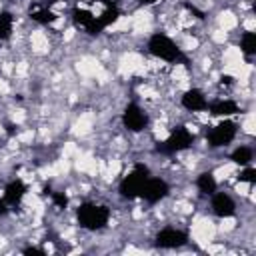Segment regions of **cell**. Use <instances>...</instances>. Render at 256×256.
<instances>
[{
	"mask_svg": "<svg viewBox=\"0 0 256 256\" xmlns=\"http://www.w3.org/2000/svg\"><path fill=\"white\" fill-rule=\"evenodd\" d=\"M72 16H74L76 24L82 26L86 32L98 34L100 30H104L106 26L116 22V18L120 16V10L110 0H96L92 6L76 4V8L72 10Z\"/></svg>",
	"mask_w": 256,
	"mask_h": 256,
	"instance_id": "6da1fadb",
	"label": "cell"
},
{
	"mask_svg": "<svg viewBox=\"0 0 256 256\" xmlns=\"http://www.w3.org/2000/svg\"><path fill=\"white\" fill-rule=\"evenodd\" d=\"M76 218H78L80 228H84L88 232H98V230L108 226L110 208L104 206V204H96V202H84V204L78 206Z\"/></svg>",
	"mask_w": 256,
	"mask_h": 256,
	"instance_id": "7a4b0ae2",
	"label": "cell"
},
{
	"mask_svg": "<svg viewBox=\"0 0 256 256\" xmlns=\"http://www.w3.org/2000/svg\"><path fill=\"white\" fill-rule=\"evenodd\" d=\"M148 52L158 58V60H164V62H186L184 54H182V48L166 34L162 32H156L148 38V44H146Z\"/></svg>",
	"mask_w": 256,
	"mask_h": 256,
	"instance_id": "3957f363",
	"label": "cell"
},
{
	"mask_svg": "<svg viewBox=\"0 0 256 256\" xmlns=\"http://www.w3.org/2000/svg\"><path fill=\"white\" fill-rule=\"evenodd\" d=\"M148 176H150V170H148L146 164H134V168L120 180V186H118L120 196L126 198V200L140 198L142 186H144V182L148 180Z\"/></svg>",
	"mask_w": 256,
	"mask_h": 256,
	"instance_id": "277c9868",
	"label": "cell"
},
{
	"mask_svg": "<svg viewBox=\"0 0 256 256\" xmlns=\"http://www.w3.org/2000/svg\"><path fill=\"white\" fill-rule=\"evenodd\" d=\"M192 142H194V134L188 128L178 126L168 134V138L164 142L158 144V152H162V154H178L182 150H188L192 146Z\"/></svg>",
	"mask_w": 256,
	"mask_h": 256,
	"instance_id": "5b68a950",
	"label": "cell"
},
{
	"mask_svg": "<svg viewBox=\"0 0 256 256\" xmlns=\"http://www.w3.org/2000/svg\"><path fill=\"white\" fill-rule=\"evenodd\" d=\"M236 132H238L236 122L224 118L222 122H218L216 126H212V128L206 132L208 146H210V148H222V146L230 144V142L236 138Z\"/></svg>",
	"mask_w": 256,
	"mask_h": 256,
	"instance_id": "8992f818",
	"label": "cell"
},
{
	"mask_svg": "<svg viewBox=\"0 0 256 256\" xmlns=\"http://www.w3.org/2000/svg\"><path fill=\"white\" fill-rule=\"evenodd\" d=\"M188 242V234L182 230V228H176V226H164L158 230V234L154 236V244L158 248H164V250H172V248H180Z\"/></svg>",
	"mask_w": 256,
	"mask_h": 256,
	"instance_id": "52a82bcc",
	"label": "cell"
},
{
	"mask_svg": "<svg viewBox=\"0 0 256 256\" xmlns=\"http://www.w3.org/2000/svg\"><path fill=\"white\" fill-rule=\"evenodd\" d=\"M148 122H150L148 114L136 102H130L122 112V124L128 132H142L148 128Z\"/></svg>",
	"mask_w": 256,
	"mask_h": 256,
	"instance_id": "ba28073f",
	"label": "cell"
},
{
	"mask_svg": "<svg viewBox=\"0 0 256 256\" xmlns=\"http://www.w3.org/2000/svg\"><path fill=\"white\" fill-rule=\"evenodd\" d=\"M170 192V186L166 180L158 178V176H148V180L144 182L142 186V192H140V198L146 200L148 204H156L160 200H164Z\"/></svg>",
	"mask_w": 256,
	"mask_h": 256,
	"instance_id": "9c48e42d",
	"label": "cell"
},
{
	"mask_svg": "<svg viewBox=\"0 0 256 256\" xmlns=\"http://www.w3.org/2000/svg\"><path fill=\"white\" fill-rule=\"evenodd\" d=\"M212 200H210V208H212V214L218 216V218H230L236 214V202L232 200L230 194L226 192H214L210 194Z\"/></svg>",
	"mask_w": 256,
	"mask_h": 256,
	"instance_id": "30bf717a",
	"label": "cell"
},
{
	"mask_svg": "<svg viewBox=\"0 0 256 256\" xmlns=\"http://www.w3.org/2000/svg\"><path fill=\"white\" fill-rule=\"evenodd\" d=\"M180 104L188 112H204L208 108V98L200 88H188L180 96Z\"/></svg>",
	"mask_w": 256,
	"mask_h": 256,
	"instance_id": "8fae6325",
	"label": "cell"
},
{
	"mask_svg": "<svg viewBox=\"0 0 256 256\" xmlns=\"http://www.w3.org/2000/svg\"><path fill=\"white\" fill-rule=\"evenodd\" d=\"M212 116H222V118H228L236 112H240L238 104L234 100H228V98H220V100H214V102H208V108H206Z\"/></svg>",
	"mask_w": 256,
	"mask_h": 256,
	"instance_id": "7c38bea8",
	"label": "cell"
},
{
	"mask_svg": "<svg viewBox=\"0 0 256 256\" xmlns=\"http://www.w3.org/2000/svg\"><path fill=\"white\" fill-rule=\"evenodd\" d=\"M24 194H26V184H24L22 180H12V182L6 184L2 198H4V202H6L8 206H16V204L22 202Z\"/></svg>",
	"mask_w": 256,
	"mask_h": 256,
	"instance_id": "4fadbf2b",
	"label": "cell"
},
{
	"mask_svg": "<svg viewBox=\"0 0 256 256\" xmlns=\"http://www.w3.org/2000/svg\"><path fill=\"white\" fill-rule=\"evenodd\" d=\"M196 188H198L202 194L210 196V194H214V192H216L218 182H216L214 174H212L210 170H206V172H200V174L196 176Z\"/></svg>",
	"mask_w": 256,
	"mask_h": 256,
	"instance_id": "5bb4252c",
	"label": "cell"
},
{
	"mask_svg": "<svg viewBox=\"0 0 256 256\" xmlns=\"http://www.w3.org/2000/svg\"><path fill=\"white\" fill-rule=\"evenodd\" d=\"M252 158H254V150L250 148V146H236L234 150H232V154H230V160L234 162V164H238V166H248V164H252Z\"/></svg>",
	"mask_w": 256,
	"mask_h": 256,
	"instance_id": "9a60e30c",
	"label": "cell"
},
{
	"mask_svg": "<svg viewBox=\"0 0 256 256\" xmlns=\"http://www.w3.org/2000/svg\"><path fill=\"white\" fill-rule=\"evenodd\" d=\"M14 32V16L10 12L0 14V40H8Z\"/></svg>",
	"mask_w": 256,
	"mask_h": 256,
	"instance_id": "2e32d148",
	"label": "cell"
},
{
	"mask_svg": "<svg viewBox=\"0 0 256 256\" xmlns=\"http://www.w3.org/2000/svg\"><path fill=\"white\" fill-rule=\"evenodd\" d=\"M240 50L246 54V56H254L256 54V34L254 32H244L240 36Z\"/></svg>",
	"mask_w": 256,
	"mask_h": 256,
	"instance_id": "e0dca14e",
	"label": "cell"
},
{
	"mask_svg": "<svg viewBox=\"0 0 256 256\" xmlns=\"http://www.w3.org/2000/svg\"><path fill=\"white\" fill-rule=\"evenodd\" d=\"M30 18L36 20V22H40V24H48V22H52L56 16H54L50 10H46V8H38V10L30 12Z\"/></svg>",
	"mask_w": 256,
	"mask_h": 256,
	"instance_id": "ac0fdd59",
	"label": "cell"
},
{
	"mask_svg": "<svg viewBox=\"0 0 256 256\" xmlns=\"http://www.w3.org/2000/svg\"><path fill=\"white\" fill-rule=\"evenodd\" d=\"M244 170L240 172V176H238V180L240 182H248V184H254L256 182V168H252L250 164L248 166H242Z\"/></svg>",
	"mask_w": 256,
	"mask_h": 256,
	"instance_id": "d6986e66",
	"label": "cell"
},
{
	"mask_svg": "<svg viewBox=\"0 0 256 256\" xmlns=\"http://www.w3.org/2000/svg\"><path fill=\"white\" fill-rule=\"evenodd\" d=\"M50 198L58 208H66V204H68V198L64 192H50Z\"/></svg>",
	"mask_w": 256,
	"mask_h": 256,
	"instance_id": "ffe728a7",
	"label": "cell"
},
{
	"mask_svg": "<svg viewBox=\"0 0 256 256\" xmlns=\"http://www.w3.org/2000/svg\"><path fill=\"white\" fill-rule=\"evenodd\" d=\"M24 252H26V254H40V256L44 254V250H40V248H26Z\"/></svg>",
	"mask_w": 256,
	"mask_h": 256,
	"instance_id": "44dd1931",
	"label": "cell"
},
{
	"mask_svg": "<svg viewBox=\"0 0 256 256\" xmlns=\"http://www.w3.org/2000/svg\"><path fill=\"white\" fill-rule=\"evenodd\" d=\"M6 212H8V204H6L4 198H2V200H0V216H4Z\"/></svg>",
	"mask_w": 256,
	"mask_h": 256,
	"instance_id": "7402d4cb",
	"label": "cell"
},
{
	"mask_svg": "<svg viewBox=\"0 0 256 256\" xmlns=\"http://www.w3.org/2000/svg\"><path fill=\"white\" fill-rule=\"evenodd\" d=\"M138 2H142V4H152V2H156V0H138Z\"/></svg>",
	"mask_w": 256,
	"mask_h": 256,
	"instance_id": "603a6c76",
	"label": "cell"
}]
</instances>
